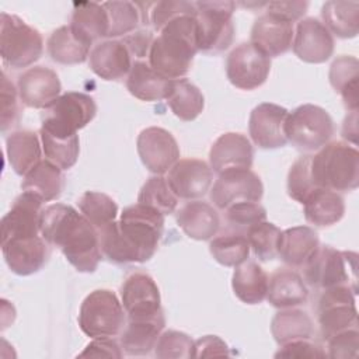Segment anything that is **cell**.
Masks as SVG:
<instances>
[{"instance_id": "6da1fadb", "label": "cell", "mask_w": 359, "mask_h": 359, "mask_svg": "<svg viewBox=\"0 0 359 359\" xmlns=\"http://www.w3.org/2000/svg\"><path fill=\"white\" fill-rule=\"evenodd\" d=\"M164 230V215L135 203L118 220L98 230L102 255L115 264L146 262L157 251Z\"/></svg>"}, {"instance_id": "7a4b0ae2", "label": "cell", "mask_w": 359, "mask_h": 359, "mask_svg": "<svg viewBox=\"0 0 359 359\" xmlns=\"http://www.w3.org/2000/svg\"><path fill=\"white\" fill-rule=\"evenodd\" d=\"M39 230L79 272H94L102 258L98 230L73 206L52 203L42 209Z\"/></svg>"}, {"instance_id": "3957f363", "label": "cell", "mask_w": 359, "mask_h": 359, "mask_svg": "<svg viewBox=\"0 0 359 359\" xmlns=\"http://www.w3.org/2000/svg\"><path fill=\"white\" fill-rule=\"evenodd\" d=\"M198 52L196 14L181 15L158 31L150 46L147 60L163 77L178 80L188 74Z\"/></svg>"}, {"instance_id": "277c9868", "label": "cell", "mask_w": 359, "mask_h": 359, "mask_svg": "<svg viewBox=\"0 0 359 359\" xmlns=\"http://www.w3.org/2000/svg\"><path fill=\"white\" fill-rule=\"evenodd\" d=\"M311 175L317 188L337 192L353 191L359 185V151L355 146L328 142L311 154Z\"/></svg>"}, {"instance_id": "5b68a950", "label": "cell", "mask_w": 359, "mask_h": 359, "mask_svg": "<svg viewBox=\"0 0 359 359\" xmlns=\"http://www.w3.org/2000/svg\"><path fill=\"white\" fill-rule=\"evenodd\" d=\"M356 252L339 251L331 245H320L311 258L303 265L307 285L316 289L348 286L358 293Z\"/></svg>"}, {"instance_id": "8992f818", "label": "cell", "mask_w": 359, "mask_h": 359, "mask_svg": "<svg viewBox=\"0 0 359 359\" xmlns=\"http://www.w3.org/2000/svg\"><path fill=\"white\" fill-rule=\"evenodd\" d=\"M43 52L41 32L14 14H0V56L6 66L22 69L35 63Z\"/></svg>"}, {"instance_id": "52a82bcc", "label": "cell", "mask_w": 359, "mask_h": 359, "mask_svg": "<svg viewBox=\"0 0 359 359\" xmlns=\"http://www.w3.org/2000/svg\"><path fill=\"white\" fill-rule=\"evenodd\" d=\"M126 323V313L118 296L108 289H95L81 302L79 311L80 330L93 338L116 337Z\"/></svg>"}, {"instance_id": "ba28073f", "label": "cell", "mask_w": 359, "mask_h": 359, "mask_svg": "<svg viewBox=\"0 0 359 359\" xmlns=\"http://www.w3.org/2000/svg\"><path fill=\"white\" fill-rule=\"evenodd\" d=\"M335 126L330 114L314 104H303L287 114L285 136L304 153L320 150L334 136Z\"/></svg>"}, {"instance_id": "9c48e42d", "label": "cell", "mask_w": 359, "mask_h": 359, "mask_svg": "<svg viewBox=\"0 0 359 359\" xmlns=\"http://www.w3.org/2000/svg\"><path fill=\"white\" fill-rule=\"evenodd\" d=\"M97 114L93 97L80 91L60 94L43 109L41 129L59 137H70L90 123Z\"/></svg>"}, {"instance_id": "30bf717a", "label": "cell", "mask_w": 359, "mask_h": 359, "mask_svg": "<svg viewBox=\"0 0 359 359\" xmlns=\"http://www.w3.org/2000/svg\"><path fill=\"white\" fill-rule=\"evenodd\" d=\"M198 21V48L203 53H220L234 41V1H194Z\"/></svg>"}, {"instance_id": "8fae6325", "label": "cell", "mask_w": 359, "mask_h": 359, "mask_svg": "<svg viewBox=\"0 0 359 359\" xmlns=\"http://www.w3.org/2000/svg\"><path fill=\"white\" fill-rule=\"evenodd\" d=\"M356 293L344 285L321 290L317 300L316 313L320 325V334L328 341L338 332L358 327Z\"/></svg>"}, {"instance_id": "7c38bea8", "label": "cell", "mask_w": 359, "mask_h": 359, "mask_svg": "<svg viewBox=\"0 0 359 359\" xmlns=\"http://www.w3.org/2000/svg\"><path fill=\"white\" fill-rule=\"evenodd\" d=\"M271 72V57L254 43L241 42L226 59V76L240 90H255L261 87Z\"/></svg>"}, {"instance_id": "4fadbf2b", "label": "cell", "mask_w": 359, "mask_h": 359, "mask_svg": "<svg viewBox=\"0 0 359 359\" xmlns=\"http://www.w3.org/2000/svg\"><path fill=\"white\" fill-rule=\"evenodd\" d=\"M121 302L128 320H150L164 317L160 290L146 272H132L121 286Z\"/></svg>"}, {"instance_id": "5bb4252c", "label": "cell", "mask_w": 359, "mask_h": 359, "mask_svg": "<svg viewBox=\"0 0 359 359\" xmlns=\"http://www.w3.org/2000/svg\"><path fill=\"white\" fill-rule=\"evenodd\" d=\"M262 195V181L250 168H234L217 174L210 189V201L223 210L237 202H259Z\"/></svg>"}, {"instance_id": "9a60e30c", "label": "cell", "mask_w": 359, "mask_h": 359, "mask_svg": "<svg viewBox=\"0 0 359 359\" xmlns=\"http://www.w3.org/2000/svg\"><path fill=\"white\" fill-rule=\"evenodd\" d=\"M136 147L143 165L153 174L168 172L180 160V146L175 137L158 126L143 129L137 136Z\"/></svg>"}, {"instance_id": "2e32d148", "label": "cell", "mask_w": 359, "mask_h": 359, "mask_svg": "<svg viewBox=\"0 0 359 359\" xmlns=\"http://www.w3.org/2000/svg\"><path fill=\"white\" fill-rule=\"evenodd\" d=\"M42 203L43 201L36 194L22 191L13 202L10 210L1 217L0 243L39 236Z\"/></svg>"}, {"instance_id": "e0dca14e", "label": "cell", "mask_w": 359, "mask_h": 359, "mask_svg": "<svg viewBox=\"0 0 359 359\" xmlns=\"http://www.w3.org/2000/svg\"><path fill=\"white\" fill-rule=\"evenodd\" d=\"M334 36L327 27L314 17L302 18L293 35L294 55L306 63H324L334 53Z\"/></svg>"}, {"instance_id": "ac0fdd59", "label": "cell", "mask_w": 359, "mask_h": 359, "mask_svg": "<svg viewBox=\"0 0 359 359\" xmlns=\"http://www.w3.org/2000/svg\"><path fill=\"white\" fill-rule=\"evenodd\" d=\"M165 178L178 199L195 201L210 189L213 171L201 158H180L168 170Z\"/></svg>"}, {"instance_id": "d6986e66", "label": "cell", "mask_w": 359, "mask_h": 359, "mask_svg": "<svg viewBox=\"0 0 359 359\" xmlns=\"http://www.w3.org/2000/svg\"><path fill=\"white\" fill-rule=\"evenodd\" d=\"M289 111L278 104H258L250 114L248 133L261 149H279L287 143L285 121Z\"/></svg>"}, {"instance_id": "ffe728a7", "label": "cell", "mask_w": 359, "mask_h": 359, "mask_svg": "<svg viewBox=\"0 0 359 359\" xmlns=\"http://www.w3.org/2000/svg\"><path fill=\"white\" fill-rule=\"evenodd\" d=\"M17 90L25 107L45 109L60 95L62 84L57 73L50 67L34 66L20 74Z\"/></svg>"}, {"instance_id": "44dd1931", "label": "cell", "mask_w": 359, "mask_h": 359, "mask_svg": "<svg viewBox=\"0 0 359 359\" xmlns=\"http://www.w3.org/2000/svg\"><path fill=\"white\" fill-rule=\"evenodd\" d=\"M0 244L7 266L20 276H28L42 269L50 254L49 244L41 234L27 238H13Z\"/></svg>"}, {"instance_id": "7402d4cb", "label": "cell", "mask_w": 359, "mask_h": 359, "mask_svg": "<svg viewBox=\"0 0 359 359\" xmlns=\"http://www.w3.org/2000/svg\"><path fill=\"white\" fill-rule=\"evenodd\" d=\"M293 35V22L265 11L254 21L250 42L261 49L266 56L276 57L292 48Z\"/></svg>"}, {"instance_id": "603a6c76", "label": "cell", "mask_w": 359, "mask_h": 359, "mask_svg": "<svg viewBox=\"0 0 359 359\" xmlns=\"http://www.w3.org/2000/svg\"><path fill=\"white\" fill-rule=\"evenodd\" d=\"M252 160L254 147L250 139L237 132L220 135L209 150V165L216 174L234 168H251Z\"/></svg>"}, {"instance_id": "cb8c5ba5", "label": "cell", "mask_w": 359, "mask_h": 359, "mask_svg": "<svg viewBox=\"0 0 359 359\" xmlns=\"http://www.w3.org/2000/svg\"><path fill=\"white\" fill-rule=\"evenodd\" d=\"M90 69L104 80H121L132 69V55L121 39H105L97 43L88 56Z\"/></svg>"}, {"instance_id": "d4e9b609", "label": "cell", "mask_w": 359, "mask_h": 359, "mask_svg": "<svg viewBox=\"0 0 359 359\" xmlns=\"http://www.w3.org/2000/svg\"><path fill=\"white\" fill-rule=\"evenodd\" d=\"M177 224L194 240L205 241L213 238L220 229V216L213 205L195 199L187 202L177 212Z\"/></svg>"}, {"instance_id": "484cf974", "label": "cell", "mask_w": 359, "mask_h": 359, "mask_svg": "<svg viewBox=\"0 0 359 359\" xmlns=\"http://www.w3.org/2000/svg\"><path fill=\"white\" fill-rule=\"evenodd\" d=\"M320 247L317 231L310 226H296L280 231L278 257L289 266L303 268Z\"/></svg>"}, {"instance_id": "4316f807", "label": "cell", "mask_w": 359, "mask_h": 359, "mask_svg": "<svg viewBox=\"0 0 359 359\" xmlns=\"http://www.w3.org/2000/svg\"><path fill=\"white\" fill-rule=\"evenodd\" d=\"M265 299L276 309L297 307L309 300V289L296 271L279 268L268 279Z\"/></svg>"}, {"instance_id": "83f0119b", "label": "cell", "mask_w": 359, "mask_h": 359, "mask_svg": "<svg viewBox=\"0 0 359 359\" xmlns=\"http://www.w3.org/2000/svg\"><path fill=\"white\" fill-rule=\"evenodd\" d=\"M91 45L70 24H66L52 31L46 42V50L56 63L79 65L88 59Z\"/></svg>"}, {"instance_id": "f1b7e54d", "label": "cell", "mask_w": 359, "mask_h": 359, "mask_svg": "<svg viewBox=\"0 0 359 359\" xmlns=\"http://www.w3.org/2000/svg\"><path fill=\"white\" fill-rule=\"evenodd\" d=\"M302 205L304 219L316 227H330L338 223L345 213L342 195L327 188H316Z\"/></svg>"}, {"instance_id": "f546056e", "label": "cell", "mask_w": 359, "mask_h": 359, "mask_svg": "<svg viewBox=\"0 0 359 359\" xmlns=\"http://www.w3.org/2000/svg\"><path fill=\"white\" fill-rule=\"evenodd\" d=\"M171 81L158 74L149 60H135L126 77L128 91L142 101L165 100L171 87Z\"/></svg>"}, {"instance_id": "4dcf8cb0", "label": "cell", "mask_w": 359, "mask_h": 359, "mask_svg": "<svg viewBox=\"0 0 359 359\" xmlns=\"http://www.w3.org/2000/svg\"><path fill=\"white\" fill-rule=\"evenodd\" d=\"M165 327V317L150 320H128L121 334V346L125 355L142 356L154 351L156 342Z\"/></svg>"}, {"instance_id": "1f68e13d", "label": "cell", "mask_w": 359, "mask_h": 359, "mask_svg": "<svg viewBox=\"0 0 359 359\" xmlns=\"http://www.w3.org/2000/svg\"><path fill=\"white\" fill-rule=\"evenodd\" d=\"M102 6L109 20V39L126 36L139 29L140 24H149V11L151 4L133 1H105Z\"/></svg>"}, {"instance_id": "d6a6232c", "label": "cell", "mask_w": 359, "mask_h": 359, "mask_svg": "<svg viewBox=\"0 0 359 359\" xmlns=\"http://www.w3.org/2000/svg\"><path fill=\"white\" fill-rule=\"evenodd\" d=\"M41 146L38 135L32 130H15L7 136L6 154L15 174L24 177L42 160Z\"/></svg>"}, {"instance_id": "836d02e7", "label": "cell", "mask_w": 359, "mask_h": 359, "mask_svg": "<svg viewBox=\"0 0 359 359\" xmlns=\"http://www.w3.org/2000/svg\"><path fill=\"white\" fill-rule=\"evenodd\" d=\"M268 273L255 261H245L236 266L231 287L238 300L245 304H259L266 297Z\"/></svg>"}, {"instance_id": "e575fe53", "label": "cell", "mask_w": 359, "mask_h": 359, "mask_svg": "<svg viewBox=\"0 0 359 359\" xmlns=\"http://www.w3.org/2000/svg\"><path fill=\"white\" fill-rule=\"evenodd\" d=\"M62 171L49 160H41L24 175L21 188L22 191L36 194L43 202L57 199L65 188V175Z\"/></svg>"}, {"instance_id": "d590c367", "label": "cell", "mask_w": 359, "mask_h": 359, "mask_svg": "<svg viewBox=\"0 0 359 359\" xmlns=\"http://www.w3.org/2000/svg\"><path fill=\"white\" fill-rule=\"evenodd\" d=\"M330 84L338 93L348 111H358L359 62L355 56L341 55L330 66Z\"/></svg>"}, {"instance_id": "8d00e7d4", "label": "cell", "mask_w": 359, "mask_h": 359, "mask_svg": "<svg viewBox=\"0 0 359 359\" xmlns=\"http://www.w3.org/2000/svg\"><path fill=\"white\" fill-rule=\"evenodd\" d=\"M271 332L279 345L297 339H311L314 332L313 320L303 310L280 309L271 321Z\"/></svg>"}, {"instance_id": "74e56055", "label": "cell", "mask_w": 359, "mask_h": 359, "mask_svg": "<svg viewBox=\"0 0 359 359\" xmlns=\"http://www.w3.org/2000/svg\"><path fill=\"white\" fill-rule=\"evenodd\" d=\"M323 24L339 38H355L359 31V3L358 1H325L321 7Z\"/></svg>"}, {"instance_id": "f35d334b", "label": "cell", "mask_w": 359, "mask_h": 359, "mask_svg": "<svg viewBox=\"0 0 359 359\" xmlns=\"http://www.w3.org/2000/svg\"><path fill=\"white\" fill-rule=\"evenodd\" d=\"M70 25L90 43L101 38H108L109 20L104 6L100 3H74Z\"/></svg>"}, {"instance_id": "ab89813d", "label": "cell", "mask_w": 359, "mask_h": 359, "mask_svg": "<svg viewBox=\"0 0 359 359\" xmlns=\"http://www.w3.org/2000/svg\"><path fill=\"white\" fill-rule=\"evenodd\" d=\"M165 100L172 114L185 122L198 118L205 107V97L202 91L185 77L171 81Z\"/></svg>"}, {"instance_id": "60d3db41", "label": "cell", "mask_w": 359, "mask_h": 359, "mask_svg": "<svg viewBox=\"0 0 359 359\" xmlns=\"http://www.w3.org/2000/svg\"><path fill=\"white\" fill-rule=\"evenodd\" d=\"M209 251L220 265L236 268L248 259L250 243L244 233L229 230L210 238Z\"/></svg>"}, {"instance_id": "b9f144b4", "label": "cell", "mask_w": 359, "mask_h": 359, "mask_svg": "<svg viewBox=\"0 0 359 359\" xmlns=\"http://www.w3.org/2000/svg\"><path fill=\"white\" fill-rule=\"evenodd\" d=\"M137 203L149 206L165 216L175 212L178 198L170 188L167 178L154 174L142 185L137 195Z\"/></svg>"}, {"instance_id": "7bdbcfd3", "label": "cell", "mask_w": 359, "mask_h": 359, "mask_svg": "<svg viewBox=\"0 0 359 359\" xmlns=\"http://www.w3.org/2000/svg\"><path fill=\"white\" fill-rule=\"evenodd\" d=\"M80 213L97 229H102L108 223L116 220L118 216V205L116 202L107 194L98 191H87L84 192L79 201Z\"/></svg>"}, {"instance_id": "ee69618b", "label": "cell", "mask_w": 359, "mask_h": 359, "mask_svg": "<svg viewBox=\"0 0 359 359\" xmlns=\"http://www.w3.org/2000/svg\"><path fill=\"white\" fill-rule=\"evenodd\" d=\"M39 137L46 160L57 165L60 170H69L76 164L80 153L79 135L59 137L39 129Z\"/></svg>"}, {"instance_id": "f6af8a7d", "label": "cell", "mask_w": 359, "mask_h": 359, "mask_svg": "<svg viewBox=\"0 0 359 359\" xmlns=\"http://www.w3.org/2000/svg\"><path fill=\"white\" fill-rule=\"evenodd\" d=\"M280 231L282 230L278 226L266 220L251 226L245 231L250 248H252L255 257L259 261H271L278 257Z\"/></svg>"}, {"instance_id": "bcb514c9", "label": "cell", "mask_w": 359, "mask_h": 359, "mask_svg": "<svg viewBox=\"0 0 359 359\" xmlns=\"http://www.w3.org/2000/svg\"><path fill=\"white\" fill-rule=\"evenodd\" d=\"M287 194L292 199L303 203L306 198L317 188L311 175V154L300 156L287 172Z\"/></svg>"}, {"instance_id": "7dc6e473", "label": "cell", "mask_w": 359, "mask_h": 359, "mask_svg": "<svg viewBox=\"0 0 359 359\" xmlns=\"http://www.w3.org/2000/svg\"><path fill=\"white\" fill-rule=\"evenodd\" d=\"M195 341L185 332L168 330L160 334L156 346L154 356L161 359H189L194 358Z\"/></svg>"}, {"instance_id": "c3c4849f", "label": "cell", "mask_w": 359, "mask_h": 359, "mask_svg": "<svg viewBox=\"0 0 359 359\" xmlns=\"http://www.w3.org/2000/svg\"><path fill=\"white\" fill-rule=\"evenodd\" d=\"M230 230L244 233L254 224L266 220V210L259 202H237L224 209Z\"/></svg>"}, {"instance_id": "681fc988", "label": "cell", "mask_w": 359, "mask_h": 359, "mask_svg": "<svg viewBox=\"0 0 359 359\" xmlns=\"http://www.w3.org/2000/svg\"><path fill=\"white\" fill-rule=\"evenodd\" d=\"M196 14L195 3L194 1H157L151 3L149 11V21L151 22L153 28L158 32L163 29L171 20L181 17V15H194Z\"/></svg>"}, {"instance_id": "f907efd6", "label": "cell", "mask_w": 359, "mask_h": 359, "mask_svg": "<svg viewBox=\"0 0 359 359\" xmlns=\"http://www.w3.org/2000/svg\"><path fill=\"white\" fill-rule=\"evenodd\" d=\"M18 90L10 81L7 74L1 73V116H0V126L1 132L17 125L20 118V107H18Z\"/></svg>"}, {"instance_id": "816d5d0a", "label": "cell", "mask_w": 359, "mask_h": 359, "mask_svg": "<svg viewBox=\"0 0 359 359\" xmlns=\"http://www.w3.org/2000/svg\"><path fill=\"white\" fill-rule=\"evenodd\" d=\"M327 348H328L327 356L330 358H339V359L358 358V348H359L358 327L345 330L331 337L327 341Z\"/></svg>"}, {"instance_id": "f5cc1de1", "label": "cell", "mask_w": 359, "mask_h": 359, "mask_svg": "<svg viewBox=\"0 0 359 359\" xmlns=\"http://www.w3.org/2000/svg\"><path fill=\"white\" fill-rule=\"evenodd\" d=\"M327 352L310 339H297L280 345L275 358H325Z\"/></svg>"}, {"instance_id": "db71d44e", "label": "cell", "mask_w": 359, "mask_h": 359, "mask_svg": "<svg viewBox=\"0 0 359 359\" xmlns=\"http://www.w3.org/2000/svg\"><path fill=\"white\" fill-rule=\"evenodd\" d=\"M123 355L125 353L121 342L115 341L114 337L93 338V341L84 348V351L79 353L80 358H122Z\"/></svg>"}, {"instance_id": "11a10c76", "label": "cell", "mask_w": 359, "mask_h": 359, "mask_svg": "<svg viewBox=\"0 0 359 359\" xmlns=\"http://www.w3.org/2000/svg\"><path fill=\"white\" fill-rule=\"evenodd\" d=\"M153 32L147 28H140L136 29L135 32L123 36L121 41L126 45L128 50L130 52L132 56L136 57V60H143L144 57L149 56L150 46L153 43Z\"/></svg>"}, {"instance_id": "9f6ffc18", "label": "cell", "mask_w": 359, "mask_h": 359, "mask_svg": "<svg viewBox=\"0 0 359 359\" xmlns=\"http://www.w3.org/2000/svg\"><path fill=\"white\" fill-rule=\"evenodd\" d=\"M266 13H272L275 15H279L285 20H289L290 22L300 21V18L307 11L309 3L307 1H269L264 4Z\"/></svg>"}, {"instance_id": "6f0895ef", "label": "cell", "mask_w": 359, "mask_h": 359, "mask_svg": "<svg viewBox=\"0 0 359 359\" xmlns=\"http://www.w3.org/2000/svg\"><path fill=\"white\" fill-rule=\"evenodd\" d=\"M227 344L217 335H205L195 341L194 358L203 356H229Z\"/></svg>"}, {"instance_id": "680465c9", "label": "cell", "mask_w": 359, "mask_h": 359, "mask_svg": "<svg viewBox=\"0 0 359 359\" xmlns=\"http://www.w3.org/2000/svg\"><path fill=\"white\" fill-rule=\"evenodd\" d=\"M342 137L352 142V146H356L358 140V111H349L342 123Z\"/></svg>"}]
</instances>
